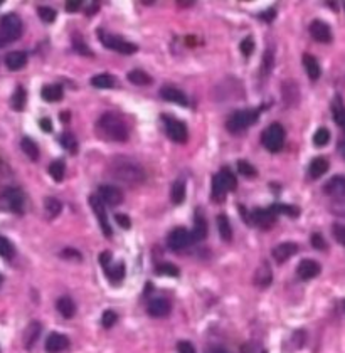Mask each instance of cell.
I'll return each mask as SVG.
<instances>
[{"label":"cell","mask_w":345,"mask_h":353,"mask_svg":"<svg viewBox=\"0 0 345 353\" xmlns=\"http://www.w3.org/2000/svg\"><path fill=\"white\" fill-rule=\"evenodd\" d=\"M109 171H111L113 179L127 185H138L145 180V171L142 166L130 158H123V156H118L111 161Z\"/></svg>","instance_id":"1"},{"label":"cell","mask_w":345,"mask_h":353,"mask_svg":"<svg viewBox=\"0 0 345 353\" xmlns=\"http://www.w3.org/2000/svg\"><path fill=\"white\" fill-rule=\"evenodd\" d=\"M98 130L104 138L111 141H127L128 140V126L127 123L114 113H104L98 120Z\"/></svg>","instance_id":"2"},{"label":"cell","mask_w":345,"mask_h":353,"mask_svg":"<svg viewBox=\"0 0 345 353\" xmlns=\"http://www.w3.org/2000/svg\"><path fill=\"white\" fill-rule=\"evenodd\" d=\"M22 34V22L16 14H7L0 20V47L7 42H14Z\"/></svg>","instance_id":"3"},{"label":"cell","mask_w":345,"mask_h":353,"mask_svg":"<svg viewBox=\"0 0 345 353\" xmlns=\"http://www.w3.org/2000/svg\"><path fill=\"white\" fill-rule=\"evenodd\" d=\"M258 116L259 113L256 109H241V111H236L229 116L227 123H226V128L231 131V133H241L246 128H249L253 123L258 121Z\"/></svg>","instance_id":"4"},{"label":"cell","mask_w":345,"mask_h":353,"mask_svg":"<svg viewBox=\"0 0 345 353\" xmlns=\"http://www.w3.org/2000/svg\"><path fill=\"white\" fill-rule=\"evenodd\" d=\"M263 146L271 153H276L283 148L284 143V130L279 123H271L261 135Z\"/></svg>","instance_id":"5"},{"label":"cell","mask_w":345,"mask_h":353,"mask_svg":"<svg viewBox=\"0 0 345 353\" xmlns=\"http://www.w3.org/2000/svg\"><path fill=\"white\" fill-rule=\"evenodd\" d=\"M99 262H101L104 274H106L111 284H120V282L125 279V264L122 261L113 264L111 252H101V254H99Z\"/></svg>","instance_id":"6"},{"label":"cell","mask_w":345,"mask_h":353,"mask_svg":"<svg viewBox=\"0 0 345 353\" xmlns=\"http://www.w3.org/2000/svg\"><path fill=\"white\" fill-rule=\"evenodd\" d=\"M98 37H99V40H101V44L104 45V47L117 50V52H120V54L130 55V54L137 52V45L135 44L127 42V40H123L120 37H114V35H111V34H106V32H101V30H99Z\"/></svg>","instance_id":"7"},{"label":"cell","mask_w":345,"mask_h":353,"mask_svg":"<svg viewBox=\"0 0 345 353\" xmlns=\"http://www.w3.org/2000/svg\"><path fill=\"white\" fill-rule=\"evenodd\" d=\"M163 125H165V131H167V136L172 141H177V143H184L187 140V126L186 123H182L181 120H176L172 116H163Z\"/></svg>","instance_id":"8"},{"label":"cell","mask_w":345,"mask_h":353,"mask_svg":"<svg viewBox=\"0 0 345 353\" xmlns=\"http://www.w3.org/2000/svg\"><path fill=\"white\" fill-rule=\"evenodd\" d=\"M192 242H194L192 232H189L187 229H184V227L174 229L167 237V246L172 251H182V249H186V247L191 246Z\"/></svg>","instance_id":"9"},{"label":"cell","mask_w":345,"mask_h":353,"mask_svg":"<svg viewBox=\"0 0 345 353\" xmlns=\"http://www.w3.org/2000/svg\"><path fill=\"white\" fill-rule=\"evenodd\" d=\"M89 205H91L94 215H96V219L99 222V227H101L103 234L106 236V237H109V236H111V225H109V222H108L106 207H104L103 200L99 199L98 195H91V197H89Z\"/></svg>","instance_id":"10"},{"label":"cell","mask_w":345,"mask_h":353,"mask_svg":"<svg viewBox=\"0 0 345 353\" xmlns=\"http://www.w3.org/2000/svg\"><path fill=\"white\" fill-rule=\"evenodd\" d=\"M2 205L7 210L21 214L24 209V195L19 189H7L2 194Z\"/></svg>","instance_id":"11"},{"label":"cell","mask_w":345,"mask_h":353,"mask_svg":"<svg viewBox=\"0 0 345 353\" xmlns=\"http://www.w3.org/2000/svg\"><path fill=\"white\" fill-rule=\"evenodd\" d=\"M98 197L103 200V204H108V205H118L123 202L122 190L114 185H101L98 190Z\"/></svg>","instance_id":"12"},{"label":"cell","mask_w":345,"mask_h":353,"mask_svg":"<svg viewBox=\"0 0 345 353\" xmlns=\"http://www.w3.org/2000/svg\"><path fill=\"white\" fill-rule=\"evenodd\" d=\"M310 34L317 42L328 44L332 40V29L328 27V24L322 22V20H313L310 24Z\"/></svg>","instance_id":"13"},{"label":"cell","mask_w":345,"mask_h":353,"mask_svg":"<svg viewBox=\"0 0 345 353\" xmlns=\"http://www.w3.org/2000/svg\"><path fill=\"white\" fill-rule=\"evenodd\" d=\"M251 220L254 222V225L261 227V229H268L276 220V212L273 209H256L251 214Z\"/></svg>","instance_id":"14"},{"label":"cell","mask_w":345,"mask_h":353,"mask_svg":"<svg viewBox=\"0 0 345 353\" xmlns=\"http://www.w3.org/2000/svg\"><path fill=\"white\" fill-rule=\"evenodd\" d=\"M297 274L300 276V279H303V281L313 279V277H317L320 274V264L313 259H303L298 264Z\"/></svg>","instance_id":"15"},{"label":"cell","mask_w":345,"mask_h":353,"mask_svg":"<svg viewBox=\"0 0 345 353\" xmlns=\"http://www.w3.org/2000/svg\"><path fill=\"white\" fill-rule=\"evenodd\" d=\"M297 252H298V246L295 244V242H281V244H278L276 247H273V257L279 264L288 261L290 257L295 256Z\"/></svg>","instance_id":"16"},{"label":"cell","mask_w":345,"mask_h":353,"mask_svg":"<svg viewBox=\"0 0 345 353\" xmlns=\"http://www.w3.org/2000/svg\"><path fill=\"white\" fill-rule=\"evenodd\" d=\"M69 346L68 336L61 335V333H51L46 340V351L47 353H61Z\"/></svg>","instance_id":"17"},{"label":"cell","mask_w":345,"mask_h":353,"mask_svg":"<svg viewBox=\"0 0 345 353\" xmlns=\"http://www.w3.org/2000/svg\"><path fill=\"white\" fill-rule=\"evenodd\" d=\"M170 310H172V306H170V303L167 300H163V298H155V300L150 301L147 306L148 315L153 318H165L170 313Z\"/></svg>","instance_id":"18"},{"label":"cell","mask_w":345,"mask_h":353,"mask_svg":"<svg viewBox=\"0 0 345 353\" xmlns=\"http://www.w3.org/2000/svg\"><path fill=\"white\" fill-rule=\"evenodd\" d=\"M323 192L332 197H345V177L335 175L323 185Z\"/></svg>","instance_id":"19"},{"label":"cell","mask_w":345,"mask_h":353,"mask_svg":"<svg viewBox=\"0 0 345 353\" xmlns=\"http://www.w3.org/2000/svg\"><path fill=\"white\" fill-rule=\"evenodd\" d=\"M160 96H162L165 101H168V103H176L179 106H187L189 104L187 96L184 94L181 89L172 88V86H165V88L160 89Z\"/></svg>","instance_id":"20"},{"label":"cell","mask_w":345,"mask_h":353,"mask_svg":"<svg viewBox=\"0 0 345 353\" xmlns=\"http://www.w3.org/2000/svg\"><path fill=\"white\" fill-rule=\"evenodd\" d=\"M27 64V54L22 50H12L6 55V66L11 71H19Z\"/></svg>","instance_id":"21"},{"label":"cell","mask_w":345,"mask_h":353,"mask_svg":"<svg viewBox=\"0 0 345 353\" xmlns=\"http://www.w3.org/2000/svg\"><path fill=\"white\" fill-rule=\"evenodd\" d=\"M271 281H273L271 267H269L268 262H263V264L258 267V271L254 272V282H256L259 287H266L271 284Z\"/></svg>","instance_id":"22"},{"label":"cell","mask_w":345,"mask_h":353,"mask_svg":"<svg viewBox=\"0 0 345 353\" xmlns=\"http://www.w3.org/2000/svg\"><path fill=\"white\" fill-rule=\"evenodd\" d=\"M303 68H305V71H307L308 78L312 81H317L320 78V74H322V69H320L318 61L310 54L303 55Z\"/></svg>","instance_id":"23"},{"label":"cell","mask_w":345,"mask_h":353,"mask_svg":"<svg viewBox=\"0 0 345 353\" xmlns=\"http://www.w3.org/2000/svg\"><path fill=\"white\" fill-rule=\"evenodd\" d=\"M63 88L59 84H49V86H44L42 91H41V96L44 101L47 103H56V101H61L63 99Z\"/></svg>","instance_id":"24"},{"label":"cell","mask_w":345,"mask_h":353,"mask_svg":"<svg viewBox=\"0 0 345 353\" xmlns=\"http://www.w3.org/2000/svg\"><path fill=\"white\" fill-rule=\"evenodd\" d=\"M327 170H328V161L322 158V156H318V158H313L312 160V163H310V177L312 179H320L322 175L327 173Z\"/></svg>","instance_id":"25"},{"label":"cell","mask_w":345,"mask_h":353,"mask_svg":"<svg viewBox=\"0 0 345 353\" xmlns=\"http://www.w3.org/2000/svg\"><path fill=\"white\" fill-rule=\"evenodd\" d=\"M227 192H229L227 187L224 185V182H222L221 177H219V173L214 175L212 177V200L214 202H222Z\"/></svg>","instance_id":"26"},{"label":"cell","mask_w":345,"mask_h":353,"mask_svg":"<svg viewBox=\"0 0 345 353\" xmlns=\"http://www.w3.org/2000/svg\"><path fill=\"white\" fill-rule=\"evenodd\" d=\"M39 335H41V325L37 321H32L31 325L27 326L26 333H24V343H26L27 348H32L34 343L37 341Z\"/></svg>","instance_id":"27"},{"label":"cell","mask_w":345,"mask_h":353,"mask_svg":"<svg viewBox=\"0 0 345 353\" xmlns=\"http://www.w3.org/2000/svg\"><path fill=\"white\" fill-rule=\"evenodd\" d=\"M56 308L64 318H73L74 313H76V305L73 303L71 298H59L56 303Z\"/></svg>","instance_id":"28"},{"label":"cell","mask_w":345,"mask_h":353,"mask_svg":"<svg viewBox=\"0 0 345 353\" xmlns=\"http://www.w3.org/2000/svg\"><path fill=\"white\" fill-rule=\"evenodd\" d=\"M91 86H94V88H98V89H109V88H113L114 86V78L111 74H96L94 78H91Z\"/></svg>","instance_id":"29"},{"label":"cell","mask_w":345,"mask_h":353,"mask_svg":"<svg viewBox=\"0 0 345 353\" xmlns=\"http://www.w3.org/2000/svg\"><path fill=\"white\" fill-rule=\"evenodd\" d=\"M184 199H186V184L182 180L174 182L172 189H170V200L174 204H182Z\"/></svg>","instance_id":"30"},{"label":"cell","mask_w":345,"mask_h":353,"mask_svg":"<svg viewBox=\"0 0 345 353\" xmlns=\"http://www.w3.org/2000/svg\"><path fill=\"white\" fill-rule=\"evenodd\" d=\"M26 101H27L26 89H24L22 86H17V89L14 91L12 99H11L12 108L16 109V111H22L24 108H26Z\"/></svg>","instance_id":"31"},{"label":"cell","mask_w":345,"mask_h":353,"mask_svg":"<svg viewBox=\"0 0 345 353\" xmlns=\"http://www.w3.org/2000/svg\"><path fill=\"white\" fill-rule=\"evenodd\" d=\"M61 209H63L61 202H59L58 199H54V197H47V199L44 200V210H46L47 219H54V217H58L59 212H61Z\"/></svg>","instance_id":"32"},{"label":"cell","mask_w":345,"mask_h":353,"mask_svg":"<svg viewBox=\"0 0 345 353\" xmlns=\"http://www.w3.org/2000/svg\"><path fill=\"white\" fill-rule=\"evenodd\" d=\"M128 81L133 84H137V86H147V84L152 83V78H150V76L142 69H133L128 73Z\"/></svg>","instance_id":"33"},{"label":"cell","mask_w":345,"mask_h":353,"mask_svg":"<svg viewBox=\"0 0 345 353\" xmlns=\"http://www.w3.org/2000/svg\"><path fill=\"white\" fill-rule=\"evenodd\" d=\"M217 229H219V234H221L222 241H231L233 229H231V224H229V219L226 215L221 214L217 217Z\"/></svg>","instance_id":"34"},{"label":"cell","mask_w":345,"mask_h":353,"mask_svg":"<svg viewBox=\"0 0 345 353\" xmlns=\"http://www.w3.org/2000/svg\"><path fill=\"white\" fill-rule=\"evenodd\" d=\"M21 148L26 153L29 158L36 161L39 158V146L36 145V141H32L31 138H22L21 141Z\"/></svg>","instance_id":"35"},{"label":"cell","mask_w":345,"mask_h":353,"mask_svg":"<svg viewBox=\"0 0 345 353\" xmlns=\"http://www.w3.org/2000/svg\"><path fill=\"white\" fill-rule=\"evenodd\" d=\"M206 237H207V222L204 220L202 217H197L196 225H194V230H192V239L204 241Z\"/></svg>","instance_id":"36"},{"label":"cell","mask_w":345,"mask_h":353,"mask_svg":"<svg viewBox=\"0 0 345 353\" xmlns=\"http://www.w3.org/2000/svg\"><path fill=\"white\" fill-rule=\"evenodd\" d=\"M64 171H66V165H64L63 160H56L49 165V173L56 182H63L64 179Z\"/></svg>","instance_id":"37"},{"label":"cell","mask_w":345,"mask_h":353,"mask_svg":"<svg viewBox=\"0 0 345 353\" xmlns=\"http://www.w3.org/2000/svg\"><path fill=\"white\" fill-rule=\"evenodd\" d=\"M61 145H63V148H66L69 151V153H76L78 151V140H76V136L73 133H69V131L61 135Z\"/></svg>","instance_id":"38"},{"label":"cell","mask_w":345,"mask_h":353,"mask_svg":"<svg viewBox=\"0 0 345 353\" xmlns=\"http://www.w3.org/2000/svg\"><path fill=\"white\" fill-rule=\"evenodd\" d=\"M155 271H157L158 274L168 276V277H177L179 274H181V269H179L177 266L170 264V262H162V264H158L157 267H155Z\"/></svg>","instance_id":"39"},{"label":"cell","mask_w":345,"mask_h":353,"mask_svg":"<svg viewBox=\"0 0 345 353\" xmlns=\"http://www.w3.org/2000/svg\"><path fill=\"white\" fill-rule=\"evenodd\" d=\"M333 120L340 128L345 130V106L340 103V99L333 103Z\"/></svg>","instance_id":"40"},{"label":"cell","mask_w":345,"mask_h":353,"mask_svg":"<svg viewBox=\"0 0 345 353\" xmlns=\"http://www.w3.org/2000/svg\"><path fill=\"white\" fill-rule=\"evenodd\" d=\"M14 254H16V249H14L12 242L7 237L0 236V256L6 257V259H12Z\"/></svg>","instance_id":"41"},{"label":"cell","mask_w":345,"mask_h":353,"mask_svg":"<svg viewBox=\"0 0 345 353\" xmlns=\"http://www.w3.org/2000/svg\"><path fill=\"white\" fill-rule=\"evenodd\" d=\"M330 141V131L327 128H318L317 131H315V135H313V145L315 146H325Z\"/></svg>","instance_id":"42"},{"label":"cell","mask_w":345,"mask_h":353,"mask_svg":"<svg viewBox=\"0 0 345 353\" xmlns=\"http://www.w3.org/2000/svg\"><path fill=\"white\" fill-rule=\"evenodd\" d=\"M37 14H39V17H41V20H44L46 24H52L58 15L56 10L51 7H46V5H41V7L37 9Z\"/></svg>","instance_id":"43"},{"label":"cell","mask_w":345,"mask_h":353,"mask_svg":"<svg viewBox=\"0 0 345 353\" xmlns=\"http://www.w3.org/2000/svg\"><path fill=\"white\" fill-rule=\"evenodd\" d=\"M219 177H221V179H222L224 185L227 187V190H234V189H236V187H238L236 177L233 175V171H231V170L222 168L221 171H219Z\"/></svg>","instance_id":"44"},{"label":"cell","mask_w":345,"mask_h":353,"mask_svg":"<svg viewBox=\"0 0 345 353\" xmlns=\"http://www.w3.org/2000/svg\"><path fill=\"white\" fill-rule=\"evenodd\" d=\"M238 170H239V173L244 175V177H254V175H256V168H254L251 163H248L246 160H239L238 161Z\"/></svg>","instance_id":"45"},{"label":"cell","mask_w":345,"mask_h":353,"mask_svg":"<svg viewBox=\"0 0 345 353\" xmlns=\"http://www.w3.org/2000/svg\"><path fill=\"white\" fill-rule=\"evenodd\" d=\"M118 320V316H117V313L111 311V310H108V311H104L103 313V316H101V325L104 328H111L114 323H117Z\"/></svg>","instance_id":"46"},{"label":"cell","mask_w":345,"mask_h":353,"mask_svg":"<svg viewBox=\"0 0 345 353\" xmlns=\"http://www.w3.org/2000/svg\"><path fill=\"white\" fill-rule=\"evenodd\" d=\"M332 232H333L335 241H337L338 244L345 246V225L343 224H333Z\"/></svg>","instance_id":"47"},{"label":"cell","mask_w":345,"mask_h":353,"mask_svg":"<svg viewBox=\"0 0 345 353\" xmlns=\"http://www.w3.org/2000/svg\"><path fill=\"white\" fill-rule=\"evenodd\" d=\"M239 49H241V52L246 55V57H249V55L253 54V50H254V40L253 37H246L241 42V45H239Z\"/></svg>","instance_id":"48"},{"label":"cell","mask_w":345,"mask_h":353,"mask_svg":"<svg viewBox=\"0 0 345 353\" xmlns=\"http://www.w3.org/2000/svg\"><path fill=\"white\" fill-rule=\"evenodd\" d=\"M271 209L276 212H283V214H288V215H298V209L297 207H292V205H284V204H281V205H273Z\"/></svg>","instance_id":"49"},{"label":"cell","mask_w":345,"mask_h":353,"mask_svg":"<svg viewBox=\"0 0 345 353\" xmlns=\"http://www.w3.org/2000/svg\"><path fill=\"white\" fill-rule=\"evenodd\" d=\"M177 350H179V353H197L191 341H179Z\"/></svg>","instance_id":"50"},{"label":"cell","mask_w":345,"mask_h":353,"mask_svg":"<svg viewBox=\"0 0 345 353\" xmlns=\"http://www.w3.org/2000/svg\"><path fill=\"white\" fill-rule=\"evenodd\" d=\"M312 246L315 247V249H325V247H327V242L323 241V237L320 234H313L312 236Z\"/></svg>","instance_id":"51"},{"label":"cell","mask_w":345,"mask_h":353,"mask_svg":"<svg viewBox=\"0 0 345 353\" xmlns=\"http://www.w3.org/2000/svg\"><path fill=\"white\" fill-rule=\"evenodd\" d=\"M114 219H117L118 225L123 227V229H130V225H132V224H130V222H132V220H130V217L125 215V214H117V215H114Z\"/></svg>","instance_id":"52"},{"label":"cell","mask_w":345,"mask_h":353,"mask_svg":"<svg viewBox=\"0 0 345 353\" xmlns=\"http://www.w3.org/2000/svg\"><path fill=\"white\" fill-rule=\"evenodd\" d=\"M74 49H76L79 54H84V55H91V50L88 49V45L84 44V42H78V39H74Z\"/></svg>","instance_id":"53"},{"label":"cell","mask_w":345,"mask_h":353,"mask_svg":"<svg viewBox=\"0 0 345 353\" xmlns=\"http://www.w3.org/2000/svg\"><path fill=\"white\" fill-rule=\"evenodd\" d=\"M63 257H68V259H76V261H81V254H79L78 251H74V249H71V247H68L66 251H63V254H61Z\"/></svg>","instance_id":"54"},{"label":"cell","mask_w":345,"mask_h":353,"mask_svg":"<svg viewBox=\"0 0 345 353\" xmlns=\"http://www.w3.org/2000/svg\"><path fill=\"white\" fill-rule=\"evenodd\" d=\"M79 7H81V0H69V2H66L68 12H76V10H79Z\"/></svg>","instance_id":"55"},{"label":"cell","mask_w":345,"mask_h":353,"mask_svg":"<svg viewBox=\"0 0 345 353\" xmlns=\"http://www.w3.org/2000/svg\"><path fill=\"white\" fill-rule=\"evenodd\" d=\"M39 125H41L42 131H46V133H49V131H52V123H51V120H49V118L39 120Z\"/></svg>","instance_id":"56"},{"label":"cell","mask_w":345,"mask_h":353,"mask_svg":"<svg viewBox=\"0 0 345 353\" xmlns=\"http://www.w3.org/2000/svg\"><path fill=\"white\" fill-rule=\"evenodd\" d=\"M338 151H340V155H342V158L345 160V136H342L338 141Z\"/></svg>","instance_id":"57"},{"label":"cell","mask_w":345,"mask_h":353,"mask_svg":"<svg viewBox=\"0 0 345 353\" xmlns=\"http://www.w3.org/2000/svg\"><path fill=\"white\" fill-rule=\"evenodd\" d=\"M207 353H227V350H224L222 346H212Z\"/></svg>","instance_id":"58"},{"label":"cell","mask_w":345,"mask_h":353,"mask_svg":"<svg viewBox=\"0 0 345 353\" xmlns=\"http://www.w3.org/2000/svg\"><path fill=\"white\" fill-rule=\"evenodd\" d=\"M96 10H98V4H91V5H89V9L86 10V14H88V15H91V14L96 12Z\"/></svg>","instance_id":"59"},{"label":"cell","mask_w":345,"mask_h":353,"mask_svg":"<svg viewBox=\"0 0 345 353\" xmlns=\"http://www.w3.org/2000/svg\"><path fill=\"white\" fill-rule=\"evenodd\" d=\"M261 17H264V19H271V17H274V12H273V10H269V14H268V12L263 14Z\"/></svg>","instance_id":"60"},{"label":"cell","mask_w":345,"mask_h":353,"mask_svg":"<svg viewBox=\"0 0 345 353\" xmlns=\"http://www.w3.org/2000/svg\"><path fill=\"white\" fill-rule=\"evenodd\" d=\"M61 120H63V121H68V120H69V113H66V111H63V113H61Z\"/></svg>","instance_id":"61"},{"label":"cell","mask_w":345,"mask_h":353,"mask_svg":"<svg viewBox=\"0 0 345 353\" xmlns=\"http://www.w3.org/2000/svg\"><path fill=\"white\" fill-rule=\"evenodd\" d=\"M0 282H2V276H0Z\"/></svg>","instance_id":"62"},{"label":"cell","mask_w":345,"mask_h":353,"mask_svg":"<svg viewBox=\"0 0 345 353\" xmlns=\"http://www.w3.org/2000/svg\"><path fill=\"white\" fill-rule=\"evenodd\" d=\"M263 353H266V351H263Z\"/></svg>","instance_id":"63"},{"label":"cell","mask_w":345,"mask_h":353,"mask_svg":"<svg viewBox=\"0 0 345 353\" xmlns=\"http://www.w3.org/2000/svg\"><path fill=\"white\" fill-rule=\"evenodd\" d=\"M0 4H2V2H0Z\"/></svg>","instance_id":"64"}]
</instances>
